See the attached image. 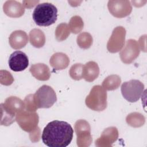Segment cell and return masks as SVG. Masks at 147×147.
<instances>
[{"mask_svg":"<svg viewBox=\"0 0 147 147\" xmlns=\"http://www.w3.org/2000/svg\"><path fill=\"white\" fill-rule=\"evenodd\" d=\"M123 98L130 102H136L141 96L144 90V84L138 80L132 79L124 82L121 88Z\"/></svg>","mask_w":147,"mask_h":147,"instance_id":"5b68a950","label":"cell"},{"mask_svg":"<svg viewBox=\"0 0 147 147\" xmlns=\"http://www.w3.org/2000/svg\"><path fill=\"white\" fill-rule=\"evenodd\" d=\"M74 130L70 124L65 121L55 120L44 127L41 138L49 147H66L71 142Z\"/></svg>","mask_w":147,"mask_h":147,"instance_id":"6da1fadb","label":"cell"},{"mask_svg":"<svg viewBox=\"0 0 147 147\" xmlns=\"http://www.w3.org/2000/svg\"><path fill=\"white\" fill-rule=\"evenodd\" d=\"M85 103L90 109L100 111L107 107V92L101 86H94L91 90L90 94L87 96Z\"/></svg>","mask_w":147,"mask_h":147,"instance_id":"3957f363","label":"cell"},{"mask_svg":"<svg viewBox=\"0 0 147 147\" xmlns=\"http://www.w3.org/2000/svg\"><path fill=\"white\" fill-rule=\"evenodd\" d=\"M49 63L55 70H61L68 66L69 59L66 54L62 52H57L51 56Z\"/></svg>","mask_w":147,"mask_h":147,"instance_id":"e0dca14e","label":"cell"},{"mask_svg":"<svg viewBox=\"0 0 147 147\" xmlns=\"http://www.w3.org/2000/svg\"><path fill=\"white\" fill-rule=\"evenodd\" d=\"M107 7L110 13L117 18L126 17L132 11L131 5L129 1H109Z\"/></svg>","mask_w":147,"mask_h":147,"instance_id":"9c48e42d","label":"cell"},{"mask_svg":"<svg viewBox=\"0 0 147 147\" xmlns=\"http://www.w3.org/2000/svg\"><path fill=\"white\" fill-rule=\"evenodd\" d=\"M3 9L7 16L13 18L21 17L25 12L24 6L16 1H6L3 6Z\"/></svg>","mask_w":147,"mask_h":147,"instance_id":"9a60e30c","label":"cell"},{"mask_svg":"<svg viewBox=\"0 0 147 147\" xmlns=\"http://www.w3.org/2000/svg\"><path fill=\"white\" fill-rule=\"evenodd\" d=\"M70 33V30L68 25L65 23H61L59 24L56 29L55 36L57 40L59 41L65 40Z\"/></svg>","mask_w":147,"mask_h":147,"instance_id":"cb8c5ba5","label":"cell"},{"mask_svg":"<svg viewBox=\"0 0 147 147\" xmlns=\"http://www.w3.org/2000/svg\"><path fill=\"white\" fill-rule=\"evenodd\" d=\"M121 79L118 75H111L107 76L102 82V87L106 90H114L118 88Z\"/></svg>","mask_w":147,"mask_h":147,"instance_id":"ffe728a7","label":"cell"},{"mask_svg":"<svg viewBox=\"0 0 147 147\" xmlns=\"http://www.w3.org/2000/svg\"><path fill=\"white\" fill-rule=\"evenodd\" d=\"M38 115L35 111L23 110L16 115V120L20 127L26 132H31L37 127Z\"/></svg>","mask_w":147,"mask_h":147,"instance_id":"8992f818","label":"cell"},{"mask_svg":"<svg viewBox=\"0 0 147 147\" xmlns=\"http://www.w3.org/2000/svg\"><path fill=\"white\" fill-rule=\"evenodd\" d=\"M77 43L82 48H89L92 44V37L90 33L83 32L78 36Z\"/></svg>","mask_w":147,"mask_h":147,"instance_id":"603a6c76","label":"cell"},{"mask_svg":"<svg viewBox=\"0 0 147 147\" xmlns=\"http://www.w3.org/2000/svg\"><path fill=\"white\" fill-rule=\"evenodd\" d=\"M30 44L34 47L41 48L44 46L45 42V34L42 30L34 29L29 32Z\"/></svg>","mask_w":147,"mask_h":147,"instance_id":"d6986e66","label":"cell"},{"mask_svg":"<svg viewBox=\"0 0 147 147\" xmlns=\"http://www.w3.org/2000/svg\"><path fill=\"white\" fill-rule=\"evenodd\" d=\"M83 21L82 18L78 16L72 17L71 18L68 25L71 32L75 34L79 33L83 28Z\"/></svg>","mask_w":147,"mask_h":147,"instance_id":"7402d4cb","label":"cell"},{"mask_svg":"<svg viewBox=\"0 0 147 147\" xmlns=\"http://www.w3.org/2000/svg\"><path fill=\"white\" fill-rule=\"evenodd\" d=\"M34 22L40 26H48L53 24L57 20V9L53 4L44 2L38 4L33 14Z\"/></svg>","mask_w":147,"mask_h":147,"instance_id":"7a4b0ae2","label":"cell"},{"mask_svg":"<svg viewBox=\"0 0 147 147\" xmlns=\"http://www.w3.org/2000/svg\"><path fill=\"white\" fill-rule=\"evenodd\" d=\"M1 106L7 113L16 117L18 113L25 110L24 101L15 96H11L6 98L5 102L1 104Z\"/></svg>","mask_w":147,"mask_h":147,"instance_id":"7c38bea8","label":"cell"},{"mask_svg":"<svg viewBox=\"0 0 147 147\" xmlns=\"http://www.w3.org/2000/svg\"><path fill=\"white\" fill-rule=\"evenodd\" d=\"M25 110L29 111H36L37 107L36 105L34 99V94H29L27 95L24 100Z\"/></svg>","mask_w":147,"mask_h":147,"instance_id":"4316f807","label":"cell"},{"mask_svg":"<svg viewBox=\"0 0 147 147\" xmlns=\"http://www.w3.org/2000/svg\"><path fill=\"white\" fill-rule=\"evenodd\" d=\"M1 125L4 126H9L13 123L16 120V116L7 113L2 106H1Z\"/></svg>","mask_w":147,"mask_h":147,"instance_id":"484cf974","label":"cell"},{"mask_svg":"<svg viewBox=\"0 0 147 147\" xmlns=\"http://www.w3.org/2000/svg\"><path fill=\"white\" fill-rule=\"evenodd\" d=\"M118 137V131L116 127H108L102 132L100 137L96 140L95 145L97 146H111Z\"/></svg>","mask_w":147,"mask_h":147,"instance_id":"4fadbf2b","label":"cell"},{"mask_svg":"<svg viewBox=\"0 0 147 147\" xmlns=\"http://www.w3.org/2000/svg\"><path fill=\"white\" fill-rule=\"evenodd\" d=\"M126 121L132 127H140L145 123V117L140 113H132L127 116Z\"/></svg>","mask_w":147,"mask_h":147,"instance_id":"44dd1931","label":"cell"},{"mask_svg":"<svg viewBox=\"0 0 147 147\" xmlns=\"http://www.w3.org/2000/svg\"><path fill=\"white\" fill-rule=\"evenodd\" d=\"M83 66L84 65L81 63H76L72 65L69 71L71 78L76 80H79L83 78Z\"/></svg>","mask_w":147,"mask_h":147,"instance_id":"d4e9b609","label":"cell"},{"mask_svg":"<svg viewBox=\"0 0 147 147\" xmlns=\"http://www.w3.org/2000/svg\"><path fill=\"white\" fill-rule=\"evenodd\" d=\"M32 75L37 79L45 81L49 79L51 72L49 67L45 64L37 63L32 64L29 69Z\"/></svg>","mask_w":147,"mask_h":147,"instance_id":"2e32d148","label":"cell"},{"mask_svg":"<svg viewBox=\"0 0 147 147\" xmlns=\"http://www.w3.org/2000/svg\"><path fill=\"white\" fill-rule=\"evenodd\" d=\"M140 52L138 42L135 40L129 39L126 41V45L120 52L119 55L123 63L130 64L138 56Z\"/></svg>","mask_w":147,"mask_h":147,"instance_id":"30bf717a","label":"cell"},{"mask_svg":"<svg viewBox=\"0 0 147 147\" xmlns=\"http://www.w3.org/2000/svg\"><path fill=\"white\" fill-rule=\"evenodd\" d=\"M40 129L39 127H37L33 131L30 132V138L32 141L36 142L40 140Z\"/></svg>","mask_w":147,"mask_h":147,"instance_id":"f1b7e54d","label":"cell"},{"mask_svg":"<svg viewBox=\"0 0 147 147\" xmlns=\"http://www.w3.org/2000/svg\"><path fill=\"white\" fill-rule=\"evenodd\" d=\"M28 65V57L24 52L17 51L10 55L9 59V66L12 71H22L25 69Z\"/></svg>","mask_w":147,"mask_h":147,"instance_id":"8fae6325","label":"cell"},{"mask_svg":"<svg viewBox=\"0 0 147 147\" xmlns=\"http://www.w3.org/2000/svg\"><path fill=\"white\" fill-rule=\"evenodd\" d=\"M75 130L77 136V145L80 147L88 146L92 141L88 122L83 119L77 121L75 124Z\"/></svg>","mask_w":147,"mask_h":147,"instance_id":"52a82bcc","label":"cell"},{"mask_svg":"<svg viewBox=\"0 0 147 147\" xmlns=\"http://www.w3.org/2000/svg\"><path fill=\"white\" fill-rule=\"evenodd\" d=\"M14 81V79L11 74L6 71H1V83L5 86H9L12 84Z\"/></svg>","mask_w":147,"mask_h":147,"instance_id":"83f0119b","label":"cell"},{"mask_svg":"<svg viewBox=\"0 0 147 147\" xmlns=\"http://www.w3.org/2000/svg\"><path fill=\"white\" fill-rule=\"evenodd\" d=\"M9 42L12 48L15 49H21L28 43V36L26 32L23 30H15L10 34Z\"/></svg>","mask_w":147,"mask_h":147,"instance_id":"5bb4252c","label":"cell"},{"mask_svg":"<svg viewBox=\"0 0 147 147\" xmlns=\"http://www.w3.org/2000/svg\"><path fill=\"white\" fill-rule=\"evenodd\" d=\"M34 99L37 109H48L56 102L57 96L55 91L51 86L43 85L34 94Z\"/></svg>","mask_w":147,"mask_h":147,"instance_id":"277c9868","label":"cell"},{"mask_svg":"<svg viewBox=\"0 0 147 147\" xmlns=\"http://www.w3.org/2000/svg\"><path fill=\"white\" fill-rule=\"evenodd\" d=\"M126 30L122 26L116 27L113 31L109 38L107 48L110 52H117L121 49L125 44Z\"/></svg>","mask_w":147,"mask_h":147,"instance_id":"ba28073f","label":"cell"},{"mask_svg":"<svg viewBox=\"0 0 147 147\" xmlns=\"http://www.w3.org/2000/svg\"><path fill=\"white\" fill-rule=\"evenodd\" d=\"M99 74V68L98 65L95 61H90L84 65L83 78L85 80L91 82L98 78Z\"/></svg>","mask_w":147,"mask_h":147,"instance_id":"ac0fdd59","label":"cell"}]
</instances>
